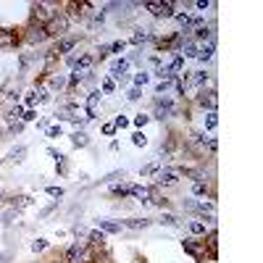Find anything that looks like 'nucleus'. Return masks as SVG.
<instances>
[{"mask_svg": "<svg viewBox=\"0 0 263 263\" xmlns=\"http://www.w3.org/2000/svg\"><path fill=\"white\" fill-rule=\"evenodd\" d=\"M69 29H71V19H69V16H66L63 11H55V16L45 24V35H48V40H50V37H55V40L69 37Z\"/></svg>", "mask_w": 263, "mask_h": 263, "instance_id": "1", "label": "nucleus"}, {"mask_svg": "<svg viewBox=\"0 0 263 263\" xmlns=\"http://www.w3.org/2000/svg\"><path fill=\"white\" fill-rule=\"evenodd\" d=\"M53 16H55V11L50 3H32L29 5V24H35V27H45Z\"/></svg>", "mask_w": 263, "mask_h": 263, "instance_id": "2", "label": "nucleus"}, {"mask_svg": "<svg viewBox=\"0 0 263 263\" xmlns=\"http://www.w3.org/2000/svg\"><path fill=\"white\" fill-rule=\"evenodd\" d=\"M182 179V168H174V166H166L160 168V171L156 174V187L158 190H168V187H176Z\"/></svg>", "mask_w": 263, "mask_h": 263, "instance_id": "3", "label": "nucleus"}, {"mask_svg": "<svg viewBox=\"0 0 263 263\" xmlns=\"http://www.w3.org/2000/svg\"><path fill=\"white\" fill-rule=\"evenodd\" d=\"M182 250L187 253V256H192L198 263L206 261V237H184L182 240Z\"/></svg>", "mask_w": 263, "mask_h": 263, "instance_id": "4", "label": "nucleus"}, {"mask_svg": "<svg viewBox=\"0 0 263 263\" xmlns=\"http://www.w3.org/2000/svg\"><path fill=\"white\" fill-rule=\"evenodd\" d=\"M195 103H198V108H203V111H216L218 108V92L216 87H203L198 90V95H195Z\"/></svg>", "mask_w": 263, "mask_h": 263, "instance_id": "5", "label": "nucleus"}, {"mask_svg": "<svg viewBox=\"0 0 263 263\" xmlns=\"http://www.w3.org/2000/svg\"><path fill=\"white\" fill-rule=\"evenodd\" d=\"M142 8L153 19H174V11H176L174 3H158V0H148V3H142Z\"/></svg>", "mask_w": 263, "mask_h": 263, "instance_id": "6", "label": "nucleus"}, {"mask_svg": "<svg viewBox=\"0 0 263 263\" xmlns=\"http://www.w3.org/2000/svg\"><path fill=\"white\" fill-rule=\"evenodd\" d=\"M45 40H48L45 27H35V24H29V27L24 29V35H21V42H24V45H29V48H37Z\"/></svg>", "mask_w": 263, "mask_h": 263, "instance_id": "7", "label": "nucleus"}, {"mask_svg": "<svg viewBox=\"0 0 263 263\" xmlns=\"http://www.w3.org/2000/svg\"><path fill=\"white\" fill-rule=\"evenodd\" d=\"M21 45V35L16 29H8V27H0V50H13Z\"/></svg>", "mask_w": 263, "mask_h": 263, "instance_id": "8", "label": "nucleus"}, {"mask_svg": "<svg viewBox=\"0 0 263 263\" xmlns=\"http://www.w3.org/2000/svg\"><path fill=\"white\" fill-rule=\"evenodd\" d=\"M87 248H90V242H87V240H76V242H71L69 248L63 250V263H76Z\"/></svg>", "mask_w": 263, "mask_h": 263, "instance_id": "9", "label": "nucleus"}, {"mask_svg": "<svg viewBox=\"0 0 263 263\" xmlns=\"http://www.w3.org/2000/svg\"><path fill=\"white\" fill-rule=\"evenodd\" d=\"M100 95H103V92H100V90H92L90 95H87V100H84V118H87V121H92V118L98 116Z\"/></svg>", "mask_w": 263, "mask_h": 263, "instance_id": "10", "label": "nucleus"}, {"mask_svg": "<svg viewBox=\"0 0 263 263\" xmlns=\"http://www.w3.org/2000/svg\"><path fill=\"white\" fill-rule=\"evenodd\" d=\"M92 66H95V55L92 53H82L79 58H76V63H74V69L71 71H76V74H90L92 71Z\"/></svg>", "mask_w": 263, "mask_h": 263, "instance_id": "11", "label": "nucleus"}, {"mask_svg": "<svg viewBox=\"0 0 263 263\" xmlns=\"http://www.w3.org/2000/svg\"><path fill=\"white\" fill-rule=\"evenodd\" d=\"M79 42H82V35H69V37H63V40H58L53 50H55L58 55H61V53H71Z\"/></svg>", "mask_w": 263, "mask_h": 263, "instance_id": "12", "label": "nucleus"}, {"mask_svg": "<svg viewBox=\"0 0 263 263\" xmlns=\"http://www.w3.org/2000/svg\"><path fill=\"white\" fill-rule=\"evenodd\" d=\"M126 69H129V61L126 58H118V61L111 63V79L113 82H126Z\"/></svg>", "mask_w": 263, "mask_h": 263, "instance_id": "13", "label": "nucleus"}, {"mask_svg": "<svg viewBox=\"0 0 263 263\" xmlns=\"http://www.w3.org/2000/svg\"><path fill=\"white\" fill-rule=\"evenodd\" d=\"M129 198H134L137 203H142V206H148L150 203V187L148 184H129Z\"/></svg>", "mask_w": 263, "mask_h": 263, "instance_id": "14", "label": "nucleus"}, {"mask_svg": "<svg viewBox=\"0 0 263 263\" xmlns=\"http://www.w3.org/2000/svg\"><path fill=\"white\" fill-rule=\"evenodd\" d=\"M213 53H216V42L213 40H210V42H200V45H198V55H195V58H198L200 63H208L210 58H213Z\"/></svg>", "mask_w": 263, "mask_h": 263, "instance_id": "15", "label": "nucleus"}, {"mask_svg": "<svg viewBox=\"0 0 263 263\" xmlns=\"http://www.w3.org/2000/svg\"><path fill=\"white\" fill-rule=\"evenodd\" d=\"M98 229L100 232H105V234H121V221H111V218H98Z\"/></svg>", "mask_w": 263, "mask_h": 263, "instance_id": "16", "label": "nucleus"}, {"mask_svg": "<svg viewBox=\"0 0 263 263\" xmlns=\"http://www.w3.org/2000/svg\"><path fill=\"white\" fill-rule=\"evenodd\" d=\"M87 242H90V248H100V250H103L105 248V242H108V234L105 232H100V229H92V232L87 234Z\"/></svg>", "mask_w": 263, "mask_h": 263, "instance_id": "17", "label": "nucleus"}, {"mask_svg": "<svg viewBox=\"0 0 263 263\" xmlns=\"http://www.w3.org/2000/svg\"><path fill=\"white\" fill-rule=\"evenodd\" d=\"M153 224H156L153 218H124V221H121L124 229H134V232H140V229H148V226H153Z\"/></svg>", "mask_w": 263, "mask_h": 263, "instance_id": "18", "label": "nucleus"}, {"mask_svg": "<svg viewBox=\"0 0 263 263\" xmlns=\"http://www.w3.org/2000/svg\"><path fill=\"white\" fill-rule=\"evenodd\" d=\"M192 198H210V200H216V195L210 192L208 182H192Z\"/></svg>", "mask_w": 263, "mask_h": 263, "instance_id": "19", "label": "nucleus"}, {"mask_svg": "<svg viewBox=\"0 0 263 263\" xmlns=\"http://www.w3.org/2000/svg\"><path fill=\"white\" fill-rule=\"evenodd\" d=\"M90 142H92V140H90V134L84 132V129H76V132L71 134V145H74V148H87Z\"/></svg>", "mask_w": 263, "mask_h": 263, "instance_id": "20", "label": "nucleus"}, {"mask_svg": "<svg viewBox=\"0 0 263 263\" xmlns=\"http://www.w3.org/2000/svg\"><path fill=\"white\" fill-rule=\"evenodd\" d=\"M37 55H40V53H21V58H19V71H21V74H27V71H29V66L37 61Z\"/></svg>", "mask_w": 263, "mask_h": 263, "instance_id": "21", "label": "nucleus"}, {"mask_svg": "<svg viewBox=\"0 0 263 263\" xmlns=\"http://www.w3.org/2000/svg\"><path fill=\"white\" fill-rule=\"evenodd\" d=\"M124 176H126L124 168H116V171H108L105 176H100V182H98V184H113L116 179H124Z\"/></svg>", "mask_w": 263, "mask_h": 263, "instance_id": "22", "label": "nucleus"}, {"mask_svg": "<svg viewBox=\"0 0 263 263\" xmlns=\"http://www.w3.org/2000/svg\"><path fill=\"white\" fill-rule=\"evenodd\" d=\"M113 195V198H129V184H124V182H118V184H111V190H108Z\"/></svg>", "mask_w": 263, "mask_h": 263, "instance_id": "23", "label": "nucleus"}, {"mask_svg": "<svg viewBox=\"0 0 263 263\" xmlns=\"http://www.w3.org/2000/svg\"><path fill=\"white\" fill-rule=\"evenodd\" d=\"M21 116H24V105H13L11 111L5 113V121H8V126H11V124H16V121H21Z\"/></svg>", "mask_w": 263, "mask_h": 263, "instance_id": "24", "label": "nucleus"}, {"mask_svg": "<svg viewBox=\"0 0 263 263\" xmlns=\"http://www.w3.org/2000/svg\"><path fill=\"white\" fill-rule=\"evenodd\" d=\"M158 224H163V226H171V229H176L182 221H179V216H174V213H160V218H158Z\"/></svg>", "mask_w": 263, "mask_h": 263, "instance_id": "25", "label": "nucleus"}, {"mask_svg": "<svg viewBox=\"0 0 263 263\" xmlns=\"http://www.w3.org/2000/svg\"><path fill=\"white\" fill-rule=\"evenodd\" d=\"M24 156H27V145H19V148H13L11 153H8V160H11V163H21Z\"/></svg>", "mask_w": 263, "mask_h": 263, "instance_id": "26", "label": "nucleus"}, {"mask_svg": "<svg viewBox=\"0 0 263 263\" xmlns=\"http://www.w3.org/2000/svg\"><path fill=\"white\" fill-rule=\"evenodd\" d=\"M148 40H153V35L150 32H145V29H134V35H132V45H142V42H148Z\"/></svg>", "mask_w": 263, "mask_h": 263, "instance_id": "27", "label": "nucleus"}, {"mask_svg": "<svg viewBox=\"0 0 263 263\" xmlns=\"http://www.w3.org/2000/svg\"><path fill=\"white\" fill-rule=\"evenodd\" d=\"M32 203H35V200H32L29 195H16V198H13V208L16 210H24V208H29Z\"/></svg>", "mask_w": 263, "mask_h": 263, "instance_id": "28", "label": "nucleus"}, {"mask_svg": "<svg viewBox=\"0 0 263 263\" xmlns=\"http://www.w3.org/2000/svg\"><path fill=\"white\" fill-rule=\"evenodd\" d=\"M160 166H163L160 160H156V163H148V166H142V168H140V176H156V174L160 171Z\"/></svg>", "mask_w": 263, "mask_h": 263, "instance_id": "29", "label": "nucleus"}, {"mask_svg": "<svg viewBox=\"0 0 263 263\" xmlns=\"http://www.w3.org/2000/svg\"><path fill=\"white\" fill-rule=\"evenodd\" d=\"M100 92H103V95H113L116 92V82L111 79V76H105V79L100 82Z\"/></svg>", "mask_w": 263, "mask_h": 263, "instance_id": "30", "label": "nucleus"}, {"mask_svg": "<svg viewBox=\"0 0 263 263\" xmlns=\"http://www.w3.org/2000/svg\"><path fill=\"white\" fill-rule=\"evenodd\" d=\"M218 126V113L216 111H208L206 113V132H213Z\"/></svg>", "mask_w": 263, "mask_h": 263, "instance_id": "31", "label": "nucleus"}, {"mask_svg": "<svg viewBox=\"0 0 263 263\" xmlns=\"http://www.w3.org/2000/svg\"><path fill=\"white\" fill-rule=\"evenodd\" d=\"M29 248H32V253H42V250H48V248H50V242L45 240V237H37V240L32 242Z\"/></svg>", "mask_w": 263, "mask_h": 263, "instance_id": "32", "label": "nucleus"}, {"mask_svg": "<svg viewBox=\"0 0 263 263\" xmlns=\"http://www.w3.org/2000/svg\"><path fill=\"white\" fill-rule=\"evenodd\" d=\"M71 232H74V237H76V240H87L90 229L84 226V224H74V226H71Z\"/></svg>", "mask_w": 263, "mask_h": 263, "instance_id": "33", "label": "nucleus"}, {"mask_svg": "<svg viewBox=\"0 0 263 263\" xmlns=\"http://www.w3.org/2000/svg\"><path fill=\"white\" fill-rule=\"evenodd\" d=\"M148 82H150V74L148 71H137V74H134V87H145Z\"/></svg>", "mask_w": 263, "mask_h": 263, "instance_id": "34", "label": "nucleus"}, {"mask_svg": "<svg viewBox=\"0 0 263 263\" xmlns=\"http://www.w3.org/2000/svg\"><path fill=\"white\" fill-rule=\"evenodd\" d=\"M132 142H134V145H137V148H145V145H148V137H145V132H142V129H137V132L132 134Z\"/></svg>", "mask_w": 263, "mask_h": 263, "instance_id": "35", "label": "nucleus"}, {"mask_svg": "<svg viewBox=\"0 0 263 263\" xmlns=\"http://www.w3.org/2000/svg\"><path fill=\"white\" fill-rule=\"evenodd\" d=\"M148 121H150V113H137V116H134L129 124H134V126H137V129H142V126H145Z\"/></svg>", "mask_w": 263, "mask_h": 263, "instance_id": "36", "label": "nucleus"}, {"mask_svg": "<svg viewBox=\"0 0 263 263\" xmlns=\"http://www.w3.org/2000/svg\"><path fill=\"white\" fill-rule=\"evenodd\" d=\"M126 45H129L126 40H116V42H111V45H108V50H111V53H124Z\"/></svg>", "mask_w": 263, "mask_h": 263, "instance_id": "37", "label": "nucleus"}, {"mask_svg": "<svg viewBox=\"0 0 263 263\" xmlns=\"http://www.w3.org/2000/svg\"><path fill=\"white\" fill-rule=\"evenodd\" d=\"M45 137H48V140H58V137H63L61 126H48V129H45Z\"/></svg>", "mask_w": 263, "mask_h": 263, "instance_id": "38", "label": "nucleus"}, {"mask_svg": "<svg viewBox=\"0 0 263 263\" xmlns=\"http://www.w3.org/2000/svg\"><path fill=\"white\" fill-rule=\"evenodd\" d=\"M37 95H40V92H37V90H32V92H27V98H24V105H27V108H32V105H35V103H37V100H40Z\"/></svg>", "mask_w": 263, "mask_h": 263, "instance_id": "39", "label": "nucleus"}, {"mask_svg": "<svg viewBox=\"0 0 263 263\" xmlns=\"http://www.w3.org/2000/svg\"><path fill=\"white\" fill-rule=\"evenodd\" d=\"M45 192L50 195V198H55V200H61L63 195H66V190H63V187H45Z\"/></svg>", "mask_w": 263, "mask_h": 263, "instance_id": "40", "label": "nucleus"}, {"mask_svg": "<svg viewBox=\"0 0 263 263\" xmlns=\"http://www.w3.org/2000/svg\"><path fill=\"white\" fill-rule=\"evenodd\" d=\"M174 19H176V21H179L182 27H184V24H190V19H192V16H190L187 11H174Z\"/></svg>", "mask_w": 263, "mask_h": 263, "instance_id": "41", "label": "nucleus"}, {"mask_svg": "<svg viewBox=\"0 0 263 263\" xmlns=\"http://www.w3.org/2000/svg\"><path fill=\"white\" fill-rule=\"evenodd\" d=\"M55 171H58V174H61V176H66V174H69V158L58 160V163H55Z\"/></svg>", "mask_w": 263, "mask_h": 263, "instance_id": "42", "label": "nucleus"}, {"mask_svg": "<svg viewBox=\"0 0 263 263\" xmlns=\"http://www.w3.org/2000/svg\"><path fill=\"white\" fill-rule=\"evenodd\" d=\"M100 132H103V137H113V134H116V126H113V121L103 124V126H100Z\"/></svg>", "mask_w": 263, "mask_h": 263, "instance_id": "43", "label": "nucleus"}, {"mask_svg": "<svg viewBox=\"0 0 263 263\" xmlns=\"http://www.w3.org/2000/svg\"><path fill=\"white\" fill-rule=\"evenodd\" d=\"M21 121L27 124V121H37V111L35 108H27V111H24V116H21Z\"/></svg>", "mask_w": 263, "mask_h": 263, "instance_id": "44", "label": "nucleus"}, {"mask_svg": "<svg viewBox=\"0 0 263 263\" xmlns=\"http://www.w3.org/2000/svg\"><path fill=\"white\" fill-rule=\"evenodd\" d=\"M113 126H116V129H126V126H129V118H126V116H116Z\"/></svg>", "mask_w": 263, "mask_h": 263, "instance_id": "45", "label": "nucleus"}, {"mask_svg": "<svg viewBox=\"0 0 263 263\" xmlns=\"http://www.w3.org/2000/svg\"><path fill=\"white\" fill-rule=\"evenodd\" d=\"M142 98V90L140 87H132L129 92H126V100H132V103H134V100H140Z\"/></svg>", "mask_w": 263, "mask_h": 263, "instance_id": "46", "label": "nucleus"}, {"mask_svg": "<svg viewBox=\"0 0 263 263\" xmlns=\"http://www.w3.org/2000/svg\"><path fill=\"white\" fill-rule=\"evenodd\" d=\"M108 53H111V50H108V45H100V48H98L95 61H105V58H108Z\"/></svg>", "mask_w": 263, "mask_h": 263, "instance_id": "47", "label": "nucleus"}, {"mask_svg": "<svg viewBox=\"0 0 263 263\" xmlns=\"http://www.w3.org/2000/svg\"><path fill=\"white\" fill-rule=\"evenodd\" d=\"M55 208H58V200H55V203H50V206H48V208H42V210H40V218H45V216H50V213H53V210H55Z\"/></svg>", "mask_w": 263, "mask_h": 263, "instance_id": "48", "label": "nucleus"}, {"mask_svg": "<svg viewBox=\"0 0 263 263\" xmlns=\"http://www.w3.org/2000/svg\"><path fill=\"white\" fill-rule=\"evenodd\" d=\"M8 132H11V134H19V132H24V121H16V124H11V126H8Z\"/></svg>", "mask_w": 263, "mask_h": 263, "instance_id": "49", "label": "nucleus"}, {"mask_svg": "<svg viewBox=\"0 0 263 263\" xmlns=\"http://www.w3.org/2000/svg\"><path fill=\"white\" fill-rule=\"evenodd\" d=\"M195 8H198V11H206V8H213V3H210V0H198Z\"/></svg>", "mask_w": 263, "mask_h": 263, "instance_id": "50", "label": "nucleus"}, {"mask_svg": "<svg viewBox=\"0 0 263 263\" xmlns=\"http://www.w3.org/2000/svg\"><path fill=\"white\" fill-rule=\"evenodd\" d=\"M48 156H50V158H53V160H55V163H58V160H63V158H66V156H63V153H58V150H48Z\"/></svg>", "mask_w": 263, "mask_h": 263, "instance_id": "51", "label": "nucleus"}, {"mask_svg": "<svg viewBox=\"0 0 263 263\" xmlns=\"http://www.w3.org/2000/svg\"><path fill=\"white\" fill-rule=\"evenodd\" d=\"M48 126H50L48 118H40V121H37V129H48Z\"/></svg>", "mask_w": 263, "mask_h": 263, "instance_id": "52", "label": "nucleus"}, {"mask_svg": "<svg viewBox=\"0 0 263 263\" xmlns=\"http://www.w3.org/2000/svg\"><path fill=\"white\" fill-rule=\"evenodd\" d=\"M8 261H11V256H8V253H3V250H0V263H8Z\"/></svg>", "mask_w": 263, "mask_h": 263, "instance_id": "53", "label": "nucleus"}, {"mask_svg": "<svg viewBox=\"0 0 263 263\" xmlns=\"http://www.w3.org/2000/svg\"><path fill=\"white\" fill-rule=\"evenodd\" d=\"M134 263H148V258L145 256H134Z\"/></svg>", "mask_w": 263, "mask_h": 263, "instance_id": "54", "label": "nucleus"}, {"mask_svg": "<svg viewBox=\"0 0 263 263\" xmlns=\"http://www.w3.org/2000/svg\"><path fill=\"white\" fill-rule=\"evenodd\" d=\"M95 263H111V261H108V258H105V261H100V253H98V261H95Z\"/></svg>", "mask_w": 263, "mask_h": 263, "instance_id": "55", "label": "nucleus"}]
</instances>
